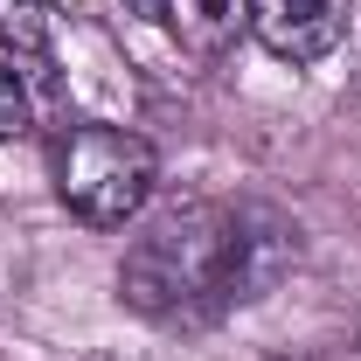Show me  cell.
I'll return each mask as SVG.
<instances>
[{"instance_id": "1", "label": "cell", "mask_w": 361, "mask_h": 361, "mask_svg": "<svg viewBox=\"0 0 361 361\" xmlns=\"http://www.w3.org/2000/svg\"><path fill=\"white\" fill-rule=\"evenodd\" d=\"M292 264V229L250 202H174L133 236L118 299L153 326H216Z\"/></svg>"}, {"instance_id": "2", "label": "cell", "mask_w": 361, "mask_h": 361, "mask_svg": "<svg viewBox=\"0 0 361 361\" xmlns=\"http://www.w3.org/2000/svg\"><path fill=\"white\" fill-rule=\"evenodd\" d=\"M49 180L56 202L90 229H126L146 209L153 180H160V153L126 126H97V118H63L49 139Z\"/></svg>"}, {"instance_id": "3", "label": "cell", "mask_w": 361, "mask_h": 361, "mask_svg": "<svg viewBox=\"0 0 361 361\" xmlns=\"http://www.w3.org/2000/svg\"><path fill=\"white\" fill-rule=\"evenodd\" d=\"M243 28L278 63H319L348 35V0H243Z\"/></svg>"}, {"instance_id": "4", "label": "cell", "mask_w": 361, "mask_h": 361, "mask_svg": "<svg viewBox=\"0 0 361 361\" xmlns=\"http://www.w3.org/2000/svg\"><path fill=\"white\" fill-rule=\"evenodd\" d=\"M0 49H7L14 63H49L42 0H0Z\"/></svg>"}, {"instance_id": "5", "label": "cell", "mask_w": 361, "mask_h": 361, "mask_svg": "<svg viewBox=\"0 0 361 361\" xmlns=\"http://www.w3.org/2000/svg\"><path fill=\"white\" fill-rule=\"evenodd\" d=\"M35 133V97H28V77L0 56V139H28Z\"/></svg>"}, {"instance_id": "6", "label": "cell", "mask_w": 361, "mask_h": 361, "mask_svg": "<svg viewBox=\"0 0 361 361\" xmlns=\"http://www.w3.org/2000/svg\"><path fill=\"white\" fill-rule=\"evenodd\" d=\"M126 14H139V21H160V28H174V0H118Z\"/></svg>"}]
</instances>
